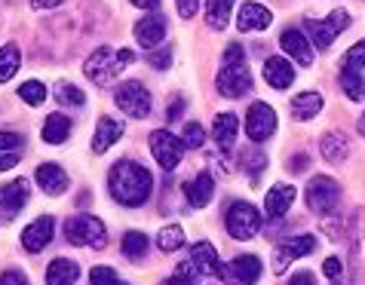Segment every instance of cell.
Segmentation results:
<instances>
[{
  "instance_id": "12",
  "label": "cell",
  "mask_w": 365,
  "mask_h": 285,
  "mask_svg": "<svg viewBox=\"0 0 365 285\" xmlns=\"http://www.w3.org/2000/svg\"><path fill=\"white\" fill-rule=\"evenodd\" d=\"M350 285H365V209L353 221L350 233Z\"/></svg>"
},
{
  "instance_id": "34",
  "label": "cell",
  "mask_w": 365,
  "mask_h": 285,
  "mask_svg": "<svg viewBox=\"0 0 365 285\" xmlns=\"http://www.w3.org/2000/svg\"><path fill=\"white\" fill-rule=\"evenodd\" d=\"M123 254H126V258H133V261L145 258V254H148V237H145V233L129 230L123 237Z\"/></svg>"
},
{
  "instance_id": "10",
  "label": "cell",
  "mask_w": 365,
  "mask_h": 285,
  "mask_svg": "<svg viewBox=\"0 0 365 285\" xmlns=\"http://www.w3.org/2000/svg\"><path fill=\"white\" fill-rule=\"evenodd\" d=\"M273 132H277V110H273L267 101H255L246 114V135L255 141V145H261Z\"/></svg>"
},
{
  "instance_id": "23",
  "label": "cell",
  "mask_w": 365,
  "mask_h": 285,
  "mask_svg": "<svg viewBox=\"0 0 365 285\" xmlns=\"http://www.w3.org/2000/svg\"><path fill=\"white\" fill-rule=\"evenodd\" d=\"M37 185L43 187V193H49V197H58V193H65V187H68V172L62 166H56V162H43V166L37 169Z\"/></svg>"
},
{
  "instance_id": "31",
  "label": "cell",
  "mask_w": 365,
  "mask_h": 285,
  "mask_svg": "<svg viewBox=\"0 0 365 285\" xmlns=\"http://www.w3.org/2000/svg\"><path fill=\"white\" fill-rule=\"evenodd\" d=\"M19 65H22V56H19V46L16 43H6L0 46V83H6V80L16 77Z\"/></svg>"
},
{
  "instance_id": "9",
  "label": "cell",
  "mask_w": 365,
  "mask_h": 285,
  "mask_svg": "<svg viewBox=\"0 0 365 285\" xmlns=\"http://www.w3.org/2000/svg\"><path fill=\"white\" fill-rule=\"evenodd\" d=\"M150 150H154L160 166L166 172H172V169H178L181 157H185V141L175 138L169 129H154L150 132Z\"/></svg>"
},
{
  "instance_id": "39",
  "label": "cell",
  "mask_w": 365,
  "mask_h": 285,
  "mask_svg": "<svg viewBox=\"0 0 365 285\" xmlns=\"http://www.w3.org/2000/svg\"><path fill=\"white\" fill-rule=\"evenodd\" d=\"M181 141H185V147H202V141H206V132H202L200 123H187L185 132H181Z\"/></svg>"
},
{
  "instance_id": "44",
  "label": "cell",
  "mask_w": 365,
  "mask_h": 285,
  "mask_svg": "<svg viewBox=\"0 0 365 285\" xmlns=\"http://www.w3.org/2000/svg\"><path fill=\"white\" fill-rule=\"evenodd\" d=\"M0 285H28V279L22 276V273H16V270H6L4 276H0Z\"/></svg>"
},
{
  "instance_id": "14",
  "label": "cell",
  "mask_w": 365,
  "mask_h": 285,
  "mask_svg": "<svg viewBox=\"0 0 365 285\" xmlns=\"http://www.w3.org/2000/svg\"><path fill=\"white\" fill-rule=\"evenodd\" d=\"M53 230H56V221L49 218V215H40L37 221H31L22 230V246H25V252H43L49 242H53Z\"/></svg>"
},
{
  "instance_id": "47",
  "label": "cell",
  "mask_w": 365,
  "mask_h": 285,
  "mask_svg": "<svg viewBox=\"0 0 365 285\" xmlns=\"http://www.w3.org/2000/svg\"><path fill=\"white\" fill-rule=\"evenodd\" d=\"M289 169L304 172V169H307V157H304V154H295V157H292V162H289Z\"/></svg>"
},
{
  "instance_id": "40",
  "label": "cell",
  "mask_w": 365,
  "mask_h": 285,
  "mask_svg": "<svg viewBox=\"0 0 365 285\" xmlns=\"http://www.w3.org/2000/svg\"><path fill=\"white\" fill-rule=\"evenodd\" d=\"M19 145H22V135H16V132H0V150H9V154H16Z\"/></svg>"
},
{
  "instance_id": "43",
  "label": "cell",
  "mask_w": 365,
  "mask_h": 285,
  "mask_svg": "<svg viewBox=\"0 0 365 285\" xmlns=\"http://www.w3.org/2000/svg\"><path fill=\"white\" fill-rule=\"evenodd\" d=\"M169 62H172V53H169V49H160V53H150V65H154L157 71L169 68Z\"/></svg>"
},
{
  "instance_id": "8",
  "label": "cell",
  "mask_w": 365,
  "mask_h": 285,
  "mask_svg": "<svg viewBox=\"0 0 365 285\" xmlns=\"http://www.w3.org/2000/svg\"><path fill=\"white\" fill-rule=\"evenodd\" d=\"M341 202V185L329 175H317L307 185V206L313 212H319V215H326V212H334Z\"/></svg>"
},
{
  "instance_id": "15",
  "label": "cell",
  "mask_w": 365,
  "mask_h": 285,
  "mask_svg": "<svg viewBox=\"0 0 365 285\" xmlns=\"http://www.w3.org/2000/svg\"><path fill=\"white\" fill-rule=\"evenodd\" d=\"M279 46L282 53L292 56V62L298 65H313V43L307 40V34H301L298 28H286L279 37Z\"/></svg>"
},
{
  "instance_id": "30",
  "label": "cell",
  "mask_w": 365,
  "mask_h": 285,
  "mask_svg": "<svg viewBox=\"0 0 365 285\" xmlns=\"http://www.w3.org/2000/svg\"><path fill=\"white\" fill-rule=\"evenodd\" d=\"M230 9H233V0H206V22L221 31L230 22Z\"/></svg>"
},
{
  "instance_id": "16",
  "label": "cell",
  "mask_w": 365,
  "mask_h": 285,
  "mask_svg": "<svg viewBox=\"0 0 365 285\" xmlns=\"http://www.w3.org/2000/svg\"><path fill=\"white\" fill-rule=\"evenodd\" d=\"M135 40L145 49H157L166 40V16H145L135 22Z\"/></svg>"
},
{
  "instance_id": "20",
  "label": "cell",
  "mask_w": 365,
  "mask_h": 285,
  "mask_svg": "<svg viewBox=\"0 0 365 285\" xmlns=\"http://www.w3.org/2000/svg\"><path fill=\"white\" fill-rule=\"evenodd\" d=\"M264 80L273 86V89H289L292 86V80H295V68H292L289 58H279V56H273L264 62Z\"/></svg>"
},
{
  "instance_id": "49",
  "label": "cell",
  "mask_w": 365,
  "mask_h": 285,
  "mask_svg": "<svg viewBox=\"0 0 365 285\" xmlns=\"http://www.w3.org/2000/svg\"><path fill=\"white\" fill-rule=\"evenodd\" d=\"M58 4H65V0H31L34 9H53V6H58Z\"/></svg>"
},
{
  "instance_id": "36",
  "label": "cell",
  "mask_w": 365,
  "mask_h": 285,
  "mask_svg": "<svg viewBox=\"0 0 365 285\" xmlns=\"http://www.w3.org/2000/svg\"><path fill=\"white\" fill-rule=\"evenodd\" d=\"M19 95H22L25 105H40V101H46V86L40 83V80H28V83H22V89H19Z\"/></svg>"
},
{
  "instance_id": "45",
  "label": "cell",
  "mask_w": 365,
  "mask_h": 285,
  "mask_svg": "<svg viewBox=\"0 0 365 285\" xmlns=\"http://www.w3.org/2000/svg\"><path fill=\"white\" fill-rule=\"evenodd\" d=\"M166 285H197V276H190V273L185 270H178L172 279H166Z\"/></svg>"
},
{
  "instance_id": "26",
  "label": "cell",
  "mask_w": 365,
  "mask_h": 285,
  "mask_svg": "<svg viewBox=\"0 0 365 285\" xmlns=\"http://www.w3.org/2000/svg\"><path fill=\"white\" fill-rule=\"evenodd\" d=\"M77 276H80L77 261H68V258H56L46 267V285H74Z\"/></svg>"
},
{
  "instance_id": "7",
  "label": "cell",
  "mask_w": 365,
  "mask_h": 285,
  "mask_svg": "<svg viewBox=\"0 0 365 285\" xmlns=\"http://www.w3.org/2000/svg\"><path fill=\"white\" fill-rule=\"evenodd\" d=\"M261 230V212L252 202H233L227 209V233L233 239H252Z\"/></svg>"
},
{
  "instance_id": "22",
  "label": "cell",
  "mask_w": 365,
  "mask_h": 285,
  "mask_svg": "<svg viewBox=\"0 0 365 285\" xmlns=\"http://www.w3.org/2000/svg\"><path fill=\"white\" fill-rule=\"evenodd\" d=\"M120 135H123V123L114 117H101L98 126H96V135H93V150L96 154H105L108 147H114Z\"/></svg>"
},
{
  "instance_id": "24",
  "label": "cell",
  "mask_w": 365,
  "mask_h": 285,
  "mask_svg": "<svg viewBox=\"0 0 365 285\" xmlns=\"http://www.w3.org/2000/svg\"><path fill=\"white\" fill-rule=\"evenodd\" d=\"M28 190H31V187H28V181H25V178H19V181H9V185H6L4 190H0V206H4V212H6L9 218H13L16 212L25 206V200H28Z\"/></svg>"
},
{
  "instance_id": "38",
  "label": "cell",
  "mask_w": 365,
  "mask_h": 285,
  "mask_svg": "<svg viewBox=\"0 0 365 285\" xmlns=\"http://www.w3.org/2000/svg\"><path fill=\"white\" fill-rule=\"evenodd\" d=\"M89 282H93V285H126L110 267H93V273H89Z\"/></svg>"
},
{
  "instance_id": "32",
  "label": "cell",
  "mask_w": 365,
  "mask_h": 285,
  "mask_svg": "<svg viewBox=\"0 0 365 285\" xmlns=\"http://www.w3.org/2000/svg\"><path fill=\"white\" fill-rule=\"evenodd\" d=\"M157 246L160 252H178L181 246H185V230L178 227V224H169V227L160 230V237H157Z\"/></svg>"
},
{
  "instance_id": "2",
  "label": "cell",
  "mask_w": 365,
  "mask_h": 285,
  "mask_svg": "<svg viewBox=\"0 0 365 285\" xmlns=\"http://www.w3.org/2000/svg\"><path fill=\"white\" fill-rule=\"evenodd\" d=\"M215 83H218V93L227 98H240L252 93V74L246 68V53H242L240 43H230L225 49V65H221Z\"/></svg>"
},
{
  "instance_id": "21",
  "label": "cell",
  "mask_w": 365,
  "mask_h": 285,
  "mask_svg": "<svg viewBox=\"0 0 365 285\" xmlns=\"http://www.w3.org/2000/svg\"><path fill=\"white\" fill-rule=\"evenodd\" d=\"M292 202H295V187L292 185H273L267 190V200H264L267 218H282L292 209Z\"/></svg>"
},
{
  "instance_id": "25",
  "label": "cell",
  "mask_w": 365,
  "mask_h": 285,
  "mask_svg": "<svg viewBox=\"0 0 365 285\" xmlns=\"http://www.w3.org/2000/svg\"><path fill=\"white\" fill-rule=\"evenodd\" d=\"M261 270L264 267H261V261L255 258V254H240V258L230 264V273L240 285H255L261 279Z\"/></svg>"
},
{
  "instance_id": "18",
  "label": "cell",
  "mask_w": 365,
  "mask_h": 285,
  "mask_svg": "<svg viewBox=\"0 0 365 285\" xmlns=\"http://www.w3.org/2000/svg\"><path fill=\"white\" fill-rule=\"evenodd\" d=\"M237 132H240V117L225 110V114H215V123H212V135H215L218 147L230 154L233 145H237Z\"/></svg>"
},
{
  "instance_id": "27",
  "label": "cell",
  "mask_w": 365,
  "mask_h": 285,
  "mask_svg": "<svg viewBox=\"0 0 365 285\" xmlns=\"http://www.w3.org/2000/svg\"><path fill=\"white\" fill-rule=\"evenodd\" d=\"M319 150H322V157H326L329 162H334V166H341L344 160H347L350 154V145H347V138L338 135V132H326L319 141Z\"/></svg>"
},
{
  "instance_id": "50",
  "label": "cell",
  "mask_w": 365,
  "mask_h": 285,
  "mask_svg": "<svg viewBox=\"0 0 365 285\" xmlns=\"http://www.w3.org/2000/svg\"><path fill=\"white\" fill-rule=\"evenodd\" d=\"M129 4H135L138 9H157L160 0H129Z\"/></svg>"
},
{
  "instance_id": "52",
  "label": "cell",
  "mask_w": 365,
  "mask_h": 285,
  "mask_svg": "<svg viewBox=\"0 0 365 285\" xmlns=\"http://www.w3.org/2000/svg\"><path fill=\"white\" fill-rule=\"evenodd\" d=\"M356 129H359V132H362V135H365V114L359 117V123H356Z\"/></svg>"
},
{
  "instance_id": "13",
  "label": "cell",
  "mask_w": 365,
  "mask_h": 285,
  "mask_svg": "<svg viewBox=\"0 0 365 285\" xmlns=\"http://www.w3.org/2000/svg\"><path fill=\"white\" fill-rule=\"evenodd\" d=\"M313 249H317V237H310V233H304V237H292L289 242H282V246L273 252V273H286L289 261L304 258V254H310Z\"/></svg>"
},
{
  "instance_id": "46",
  "label": "cell",
  "mask_w": 365,
  "mask_h": 285,
  "mask_svg": "<svg viewBox=\"0 0 365 285\" xmlns=\"http://www.w3.org/2000/svg\"><path fill=\"white\" fill-rule=\"evenodd\" d=\"M19 162V157L16 154H0V172H6V169H13Z\"/></svg>"
},
{
  "instance_id": "4",
  "label": "cell",
  "mask_w": 365,
  "mask_h": 285,
  "mask_svg": "<svg viewBox=\"0 0 365 285\" xmlns=\"http://www.w3.org/2000/svg\"><path fill=\"white\" fill-rule=\"evenodd\" d=\"M65 237L68 242H74V246H86V249H105V224H101L96 215H86V212H80V215H71L65 221Z\"/></svg>"
},
{
  "instance_id": "3",
  "label": "cell",
  "mask_w": 365,
  "mask_h": 285,
  "mask_svg": "<svg viewBox=\"0 0 365 285\" xmlns=\"http://www.w3.org/2000/svg\"><path fill=\"white\" fill-rule=\"evenodd\" d=\"M133 58H135V56L129 53V49H120V53H114V49L101 46V49H96V53L86 58L83 71H86V77L93 80L96 86H108V83H114L117 74H120V71H123L129 62H133Z\"/></svg>"
},
{
  "instance_id": "11",
  "label": "cell",
  "mask_w": 365,
  "mask_h": 285,
  "mask_svg": "<svg viewBox=\"0 0 365 285\" xmlns=\"http://www.w3.org/2000/svg\"><path fill=\"white\" fill-rule=\"evenodd\" d=\"M178 270H185V273H190V276H218L221 270V261H218V252H215V246L212 242H197L194 249H190V258L181 264Z\"/></svg>"
},
{
  "instance_id": "29",
  "label": "cell",
  "mask_w": 365,
  "mask_h": 285,
  "mask_svg": "<svg viewBox=\"0 0 365 285\" xmlns=\"http://www.w3.org/2000/svg\"><path fill=\"white\" fill-rule=\"evenodd\" d=\"M71 135V120L65 114H49L43 123V141L46 145H62Z\"/></svg>"
},
{
  "instance_id": "19",
  "label": "cell",
  "mask_w": 365,
  "mask_h": 285,
  "mask_svg": "<svg viewBox=\"0 0 365 285\" xmlns=\"http://www.w3.org/2000/svg\"><path fill=\"white\" fill-rule=\"evenodd\" d=\"M212 193H215V181H212L209 172H200L194 181H187L185 185V197L194 209H206L212 202Z\"/></svg>"
},
{
  "instance_id": "35",
  "label": "cell",
  "mask_w": 365,
  "mask_h": 285,
  "mask_svg": "<svg viewBox=\"0 0 365 285\" xmlns=\"http://www.w3.org/2000/svg\"><path fill=\"white\" fill-rule=\"evenodd\" d=\"M341 71H356V74H362V71H365V40H359L356 46H350L347 53H344Z\"/></svg>"
},
{
  "instance_id": "1",
  "label": "cell",
  "mask_w": 365,
  "mask_h": 285,
  "mask_svg": "<svg viewBox=\"0 0 365 285\" xmlns=\"http://www.w3.org/2000/svg\"><path fill=\"white\" fill-rule=\"evenodd\" d=\"M108 187H110V197H114L120 206H129V209H138L150 200V190H154V175L138 166L133 160H123L110 169L108 175Z\"/></svg>"
},
{
  "instance_id": "37",
  "label": "cell",
  "mask_w": 365,
  "mask_h": 285,
  "mask_svg": "<svg viewBox=\"0 0 365 285\" xmlns=\"http://www.w3.org/2000/svg\"><path fill=\"white\" fill-rule=\"evenodd\" d=\"M56 95L58 101H65V105H86V95H83V89H77L74 83H58L56 86Z\"/></svg>"
},
{
  "instance_id": "6",
  "label": "cell",
  "mask_w": 365,
  "mask_h": 285,
  "mask_svg": "<svg viewBox=\"0 0 365 285\" xmlns=\"http://www.w3.org/2000/svg\"><path fill=\"white\" fill-rule=\"evenodd\" d=\"M114 101H117V108L123 110V114L135 117V120L150 117V93L138 83V80H126V83H120L117 93H114Z\"/></svg>"
},
{
  "instance_id": "51",
  "label": "cell",
  "mask_w": 365,
  "mask_h": 285,
  "mask_svg": "<svg viewBox=\"0 0 365 285\" xmlns=\"http://www.w3.org/2000/svg\"><path fill=\"white\" fill-rule=\"evenodd\" d=\"M181 108H185V101H175V105L166 110V117H169V120H178V117H181Z\"/></svg>"
},
{
  "instance_id": "42",
  "label": "cell",
  "mask_w": 365,
  "mask_h": 285,
  "mask_svg": "<svg viewBox=\"0 0 365 285\" xmlns=\"http://www.w3.org/2000/svg\"><path fill=\"white\" fill-rule=\"evenodd\" d=\"M175 4H178V16H181V19H194V16H197L200 0H175Z\"/></svg>"
},
{
  "instance_id": "48",
  "label": "cell",
  "mask_w": 365,
  "mask_h": 285,
  "mask_svg": "<svg viewBox=\"0 0 365 285\" xmlns=\"http://www.w3.org/2000/svg\"><path fill=\"white\" fill-rule=\"evenodd\" d=\"M289 285H317V282H313V276H310V273H295V276H292V282Z\"/></svg>"
},
{
  "instance_id": "17",
  "label": "cell",
  "mask_w": 365,
  "mask_h": 285,
  "mask_svg": "<svg viewBox=\"0 0 365 285\" xmlns=\"http://www.w3.org/2000/svg\"><path fill=\"white\" fill-rule=\"evenodd\" d=\"M270 22H273V13H270L267 6H261V4H242L240 16H237L240 34H246V31H264V28H270Z\"/></svg>"
},
{
  "instance_id": "41",
  "label": "cell",
  "mask_w": 365,
  "mask_h": 285,
  "mask_svg": "<svg viewBox=\"0 0 365 285\" xmlns=\"http://www.w3.org/2000/svg\"><path fill=\"white\" fill-rule=\"evenodd\" d=\"M322 273H326L329 279H341V273H344L341 258H326V264H322Z\"/></svg>"
},
{
  "instance_id": "33",
  "label": "cell",
  "mask_w": 365,
  "mask_h": 285,
  "mask_svg": "<svg viewBox=\"0 0 365 285\" xmlns=\"http://www.w3.org/2000/svg\"><path fill=\"white\" fill-rule=\"evenodd\" d=\"M341 89L347 93V98L362 101L365 98V77L356 71H341Z\"/></svg>"
},
{
  "instance_id": "5",
  "label": "cell",
  "mask_w": 365,
  "mask_h": 285,
  "mask_svg": "<svg viewBox=\"0 0 365 285\" xmlns=\"http://www.w3.org/2000/svg\"><path fill=\"white\" fill-rule=\"evenodd\" d=\"M347 25H350V16L344 13V9H334L329 19H304V31H307V40L317 49H329L331 40L338 37Z\"/></svg>"
},
{
  "instance_id": "28",
  "label": "cell",
  "mask_w": 365,
  "mask_h": 285,
  "mask_svg": "<svg viewBox=\"0 0 365 285\" xmlns=\"http://www.w3.org/2000/svg\"><path fill=\"white\" fill-rule=\"evenodd\" d=\"M322 110V95L319 93H301L292 98V117L295 120H313Z\"/></svg>"
}]
</instances>
